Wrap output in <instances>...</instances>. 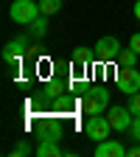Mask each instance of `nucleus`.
<instances>
[{
  "instance_id": "7",
  "label": "nucleus",
  "mask_w": 140,
  "mask_h": 157,
  "mask_svg": "<svg viewBox=\"0 0 140 157\" xmlns=\"http://www.w3.org/2000/svg\"><path fill=\"white\" fill-rule=\"evenodd\" d=\"M107 121L112 124L115 132H129V126H132V121H134V115H132L129 107H109Z\"/></svg>"
},
{
  "instance_id": "9",
  "label": "nucleus",
  "mask_w": 140,
  "mask_h": 157,
  "mask_svg": "<svg viewBox=\"0 0 140 157\" xmlns=\"http://www.w3.org/2000/svg\"><path fill=\"white\" fill-rule=\"evenodd\" d=\"M126 154H129V149L121 140H112V137H107L95 146V157H126Z\"/></svg>"
},
{
  "instance_id": "11",
  "label": "nucleus",
  "mask_w": 140,
  "mask_h": 157,
  "mask_svg": "<svg viewBox=\"0 0 140 157\" xmlns=\"http://www.w3.org/2000/svg\"><path fill=\"white\" fill-rule=\"evenodd\" d=\"M137 62H140V53H134L132 48L121 51V56H118V67H134Z\"/></svg>"
},
{
  "instance_id": "1",
  "label": "nucleus",
  "mask_w": 140,
  "mask_h": 157,
  "mask_svg": "<svg viewBox=\"0 0 140 157\" xmlns=\"http://www.w3.org/2000/svg\"><path fill=\"white\" fill-rule=\"evenodd\" d=\"M9 14H11V20L17 25H31L42 11H39V3H34V0H14Z\"/></svg>"
},
{
  "instance_id": "18",
  "label": "nucleus",
  "mask_w": 140,
  "mask_h": 157,
  "mask_svg": "<svg viewBox=\"0 0 140 157\" xmlns=\"http://www.w3.org/2000/svg\"><path fill=\"white\" fill-rule=\"evenodd\" d=\"M129 157H140V146H132L129 149Z\"/></svg>"
},
{
  "instance_id": "12",
  "label": "nucleus",
  "mask_w": 140,
  "mask_h": 157,
  "mask_svg": "<svg viewBox=\"0 0 140 157\" xmlns=\"http://www.w3.org/2000/svg\"><path fill=\"white\" fill-rule=\"evenodd\" d=\"M39 11H42L45 17L56 14V11H62V0H39Z\"/></svg>"
},
{
  "instance_id": "3",
  "label": "nucleus",
  "mask_w": 140,
  "mask_h": 157,
  "mask_svg": "<svg viewBox=\"0 0 140 157\" xmlns=\"http://www.w3.org/2000/svg\"><path fill=\"white\" fill-rule=\"evenodd\" d=\"M84 132H87L90 140L101 143V140H107L109 132H115V129H112V124L107 121L104 115H90V118H87V124H84Z\"/></svg>"
},
{
  "instance_id": "4",
  "label": "nucleus",
  "mask_w": 140,
  "mask_h": 157,
  "mask_svg": "<svg viewBox=\"0 0 140 157\" xmlns=\"http://www.w3.org/2000/svg\"><path fill=\"white\" fill-rule=\"evenodd\" d=\"M115 84H118V90L126 93V95L137 93V90H140V70H134V67H118Z\"/></svg>"
},
{
  "instance_id": "10",
  "label": "nucleus",
  "mask_w": 140,
  "mask_h": 157,
  "mask_svg": "<svg viewBox=\"0 0 140 157\" xmlns=\"http://www.w3.org/2000/svg\"><path fill=\"white\" fill-rule=\"evenodd\" d=\"M28 31H31V36H36V39H39V36H45V34H48V17H45V14H39L34 23L28 25Z\"/></svg>"
},
{
  "instance_id": "17",
  "label": "nucleus",
  "mask_w": 140,
  "mask_h": 157,
  "mask_svg": "<svg viewBox=\"0 0 140 157\" xmlns=\"http://www.w3.org/2000/svg\"><path fill=\"white\" fill-rule=\"evenodd\" d=\"M129 48H132L134 53H140V31H137V34H132V39H129Z\"/></svg>"
},
{
  "instance_id": "16",
  "label": "nucleus",
  "mask_w": 140,
  "mask_h": 157,
  "mask_svg": "<svg viewBox=\"0 0 140 157\" xmlns=\"http://www.w3.org/2000/svg\"><path fill=\"white\" fill-rule=\"evenodd\" d=\"M129 135H132V140L140 143V115H134V121H132V126H129Z\"/></svg>"
},
{
  "instance_id": "5",
  "label": "nucleus",
  "mask_w": 140,
  "mask_h": 157,
  "mask_svg": "<svg viewBox=\"0 0 140 157\" xmlns=\"http://www.w3.org/2000/svg\"><path fill=\"white\" fill-rule=\"evenodd\" d=\"M28 51V36H17L11 39V42L3 48V62L11 65V67H20V62H23V53Z\"/></svg>"
},
{
  "instance_id": "8",
  "label": "nucleus",
  "mask_w": 140,
  "mask_h": 157,
  "mask_svg": "<svg viewBox=\"0 0 140 157\" xmlns=\"http://www.w3.org/2000/svg\"><path fill=\"white\" fill-rule=\"evenodd\" d=\"M39 157H59L62 154V146H59V129H53V132H48L42 140H39V146L34 149Z\"/></svg>"
},
{
  "instance_id": "6",
  "label": "nucleus",
  "mask_w": 140,
  "mask_h": 157,
  "mask_svg": "<svg viewBox=\"0 0 140 157\" xmlns=\"http://www.w3.org/2000/svg\"><path fill=\"white\" fill-rule=\"evenodd\" d=\"M95 56L98 59H104V62H112V59H118V56H121V42H118V36H101V39H98V42H95Z\"/></svg>"
},
{
  "instance_id": "15",
  "label": "nucleus",
  "mask_w": 140,
  "mask_h": 157,
  "mask_svg": "<svg viewBox=\"0 0 140 157\" xmlns=\"http://www.w3.org/2000/svg\"><path fill=\"white\" fill-rule=\"evenodd\" d=\"M87 59H90V51H87V48H78V51L73 53V62H76V65H87Z\"/></svg>"
},
{
  "instance_id": "14",
  "label": "nucleus",
  "mask_w": 140,
  "mask_h": 157,
  "mask_svg": "<svg viewBox=\"0 0 140 157\" xmlns=\"http://www.w3.org/2000/svg\"><path fill=\"white\" fill-rule=\"evenodd\" d=\"M129 109H132V115H140V90L129 95Z\"/></svg>"
},
{
  "instance_id": "13",
  "label": "nucleus",
  "mask_w": 140,
  "mask_h": 157,
  "mask_svg": "<svg viewBox=\"0 0 140 157\" xmlns=\"http://www.w3.org/2000/svg\"><path fill=\"white\" fill-rule=\"evenodd\" d=\"M31 151H34V149H31L25 140H17V143H14V149H11V157H28Z\"/></svg>"
},
{
  "instance_id": "19",
  "label": "nucleus",
  "mask_w": 140,
  "mask_h": 157,
  "mask_svg": "<svg viewBox=\"0 0 140 157\" xmlns=\"http://www.w3.org/2000/svg\"><path fill=\"white\" fill-rule=\"evenodd\" d=\"M134 17H137V23H140V0L134 3Z\"/></svg>"
},
{
  "instance_id": "2",
  "label": "nucleus",
  "mask_w": 140,
  "mask_h": 157,
  "mask_svg": "<svg viewBox=\"0 0 140 157\" xmlns=\"http://www.w3.org/2000/svg\"><path fill=\"white\" fill-rule=\"evenodd\" d=\"M107 104H109V90H107V87L90 90V93H84V98H81V109H84L87 115H101V112L107 109Z\"/></svg>"
}]
</instances>
